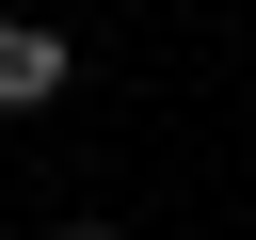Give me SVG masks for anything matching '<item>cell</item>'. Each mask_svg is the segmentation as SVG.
I'll use <instances>...</instances> for the list:
<instances>
[{
    "label": "cell",
    "mask_w": 256,
    "mask_h": 240,
    "mask_svg": "<svg viewBox=\"0 0 256 240\" xmlns=\"http://www.w3.org/2000/svg\"><path fill=\"white\" fill-rule=\"evenodd\" d=\"M48 240H112V224H48Z\"/></svg>",
    "instance_id": "obj_2"
},
{
    "label": "cell",
    "mask_w": 256,
    "mask_h": 240,
    "mask_svg": "<svg viewBox=\"0 0 256 240\" xmlns=\"http://www.w3.org/2000/svg\"><path fill=\"white\" fill-rule=\"evenodd\" d=\"M64 80H80V48H64L48 16H0V112H48Z\"/></svg>",
    "instance_id": "obj_1"
}]
</instances>
